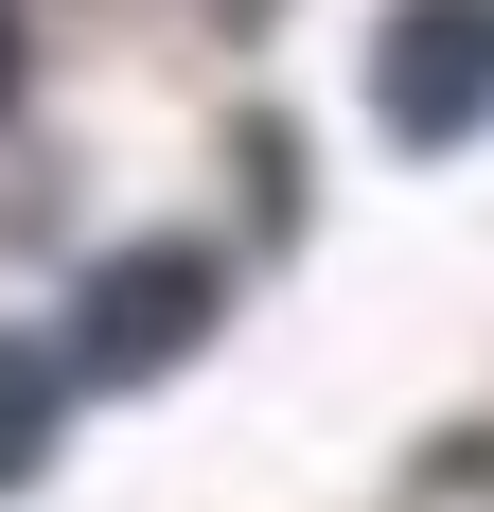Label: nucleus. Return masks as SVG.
<instances>
[{"label": "nucleus", "mask_w": 494, "mask_h": 512, "mask_svg": "<svg viewBox=\"0 0 494 512\" xmlns=\"http://www.w3.org/2000/svg\"><path fill=\"white\" fill-rule=\"evenodd\" d=\"M212 301H230L212 248H106L89 283H71V336H53V354H71V389H159V371L212 336Z\"/></svg>", "instance_id": "obj_1"}, {"label": "nucleus", "mask_w": 494, "mask_h": 512, "mask_svg": "<svg viewBox=\"0 0 494 512\" xmlns=\"http://www.w3.org/2000/svg\"><path fill=\"white\" fill-rule=\"evenodd\" d=\"M371 124L406 159H442L494 124V0H406L389 36H371Z\"/></svg>", "instance_id": "obj_2"}, {"label": "nucleus", "mask_w": 494, "mask_h": 512, "mask_svg": "<svg viewBox=\"0 0 494 512\" xmlns=\"http://www.w3.org/2000/svg\"><path fill=\"white\" fill-rule=\"evenodd\" d=\"M53 407H71V354L53 336H0V495L53 460Z\"/></svg>", "instance_id": "obj_3"}, {"label": "nucleus", "mask_w": 494, "mask_h": 512, "mask_svg": "<svg viewBox=\"0 0 494 512\" xmlns=\"http://www.w3.org/2000/svg\"><path fill=\"white\" fill-rule=\"evenodd\" d=\"M0 89H18V36H0Z\"/></svg>", "instance_id": "obj_4"}]
</instances>
